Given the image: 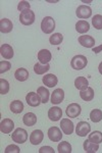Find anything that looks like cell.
<instances>
[{
  "label": "cell",
  "mask_w": 102,
  "mask_h": 153,
  "mask_svg": "<svg viewBox=\"0 0 102 153\" xmlns=\"http://www.w3.org/2000/svg\"><path fill=\"white\" fill-rule=\"evenodd\" d=\"M60 128L63 130V134L71 135L74 132V123L69 118H63L60 123Z\"/></svg>",
  "instance_id": "10"
},
{
  "label": "cell",
  "mask_w": 102,
  "mask_h": 153,
  "mask_svg": "<svg viewBox=\"0 0 102 153\" xmlns=\"http://www.w3.org/2000/svg\"><path fill=\"white\" fill-rule=\"evenodd\" d=\"M80 97H81L84 101H86V102H88V101H91L94 98V90H93V88L88 87L87 89H85V90H82L81 92H80Z\"/></svg>",
  "instance_id": "23"
},
{
  "label": "cell",
  "mask_w": 102,
  "mask_h": 153,
  "mask_svg": "<svg viewBox=\"0 0 102 153\" xmlns=\"http://www.w3.org/2000/svg\"><path fill=\"white\" fill-rule=\"evenodd\" d=\"M63 41V36L60 33H54L49 38V42H50L51 45H59V44H61Z\"/></svg>",
  "instance_id": "31"
},
{
  "label": "cell",
  "mask_w": 102,
  "mask_h": 153,
  "mask_svg": "<svg viewBox=\"0 0 102 153\" xmlns=\"http://www.w3.org/2000/svg\"><path fill=\"white\" fill-rule=\"evenodd\" d=\"M38 60L42 65H47L52 58V54L48 49H42L38 52Z\"/></svg>",
  "instance_id": "15"
},
{
  "label": "cell",
  "mask_w": 102,
  "mask_h": 153,
  "mask_svg": "<svg viewBox=\"0 0 102 153\" xmlns=\"http://www.w3.org/2000/svg\"><path fill=\"white\" fill-rule=\"evenodd\" d=\"M81 105L78 104V103H71L68 107H66V115L68 117L71 118H76L78 117L80 114H81Z\"/></svg>",
  "instance_id": "5"
},
{
  "label": "cell",
  "mask_w": 102,
  "mask_h": 153,
  "mask_svg": "<svg viewBox=\"0 0 102 153\" xmlns=\"http://www.w3.org/2000/svg\"><path fill=\"white\" fill-rule=\"evenodd\" d=\"M76 30L80 34H85L90 30V25L87 21H79L76 24Z\"/></svg>",
  "instance_id": "26"
},
{
  "label": "cell",
  "mask_w": 102,
  "mask_h": 153,
  "mask_svg": "<svg viewBox=\"0 0 102 153\" xmlns=\"http://www.w3.org/2000/svg\"><path fill=\"white\" fill-rule=\"evenodd\" d=\"M12 28H13V25H12V22L8 19H0V31L3 34H7L10 33L12 31Z\"/></svg>",
  "instance_id": "19"
},
{
  "label": "cell",
  "mask_w": 102,
  "mask_h": 153,
  "mask_svg": "<svg viewBox=\"0 0 102 153\" xmlns=\"http://www.w3.org/2000/svg\"><path fill=\"white\" fill-rule=\"evenodd\" d=\"M44 134L41 130H35L30 135V142L33 145H39L40 143L43 141Z\"/></svg>",
  "instance_id": "11"
},
{
  "label": "cell",
  "mask_w": 102,
  "mask_h": 153,
  "mask_svg": "<svg viewBox=\"0 0 102 153\" xmlns=\"http://www.w3.org/2000/svg\"><path fill=\"white\" fill-rule=\"evenodd\" d=\"M90 131L91 126L86 122H80L76 127V133L80 137H86L90 133Z\"/></svg>",
  "instance_id": "6"
},
{
  "label": "cell",
  "mask_w": 102,
  "mask_h": 153,
  "mask_svg": "<svg viewBox=\"0 0 102 153\" xmlns=\"http://www.w3.org/2000/svg\"><path fill=\"white\" fill-rule=\"evenodd\" d=\"M88 85H89V82L85 76H78V78L74 80V87L80 91L87 89L88 88Z\"/></svg>",
  "instance_id": "24"
},
{
  "label": "cell",
  "mask_w": 102,
  "mask_h": 153,
  "mask_svg": "<svg viewBox=\"0 0 102 153\" xmlns=\"http://www.w3.org/2000/svg\"><path fill=\"white\" fill-rule=\"evenodd\" d=\"M76 14L79 19H89L92 16V9L90 6L80 5L77 8Z\"/></svg>",
  "instance_id": "9"
},
{
  "label": "cell",
  "mask_w": 102,
  "mask_h": 153,
  "mask_svg": "<svg viewBox=\"0 0 102 153\" xmlns=\"http://www.w3.org/2000/svg\"><path fill=\"white\" fill-rule=\"evenodd\" d=\"M23 123L28 127H33V126L36 125L37 123V117L36 114L33 112H28L24 115L23 117Z\"/></svg>",
  "instance_id": "21"
},
{
  "label": "cell",
  "mask_w": 102,
  "mask_h": 153,
  "mask_svg": "<svg viewBox=\"0 0 102 153\" xmlns=\"http://www.w3.org/2000/svg\"><path fill=\"white\" fill-rule=\"evenodd\" d=\"M49 70H50V65L47 63V65H42V63H36L34 65V71L37 74V75H44L45 73H47Z\"/></svg>",
  "instance_id": "28"
},
{
  "label": "cell",
  "mask_w": 102,
  "mask_h": 153,
  "mask_svg": "<svg viewBox=\"0 0 102 153\" xmlns=\"http://www.w3.org/2000/svg\"><path fill=\"white\" fill-rule=\"evenodd\" d=\"M0 53H1L2 57L5 59H11L13 57V49L9 44H2L1 47H0Z\"/></svg>",
  "instance_id": "18"
},
{
  "label": "cell",
  "mask_w": 102,
  "mask_h": 153,
  "mask_svg": "<svg viewBox=\"0 0 102 153\" xmlns=\"http://www.w3.org/2000/svg\"><path fill=\"white\" fill-rule=\"evenodd\" d=\"M64 99V92L63 89H56L51 94V101L52 104H59Z\"/></svg>",
  "instance_id": "17"
},
{
  "label": "cell",
  "mask_w": 102,
  "mask_h": 153,
  "mask_svg": "<svg viewBox=\"0 0 102 153\" xmlns=\"http://www.w3.org/2000/svg\"><path fill=\"white\" fill-rule=\"evenodd\" d=\"M37 93L41 98L42 103L46 104L49 101V96H50V92L48 91V89H46L45 87H39L38 90H37Z\"/></svg>",
  "instance_id": "25"
},
{
  "label": "cell",
  "mask_w": 102,
  "mask_h": 153,
  "mask_svg": "<svg viewBox=\"0 0 102 153\" xmlns=\"http://www.w3.org/2000/svg\"><path fill=\"white\" fill-rule=\"evenodd\" d=\"M19 22L24 26H31V25H33L35 22L34 11H32L31 9H28V10L21 12V14H19Z\"/></svg>",
  "instance_id": "4"
},
{
  "label": "cell",
  "mask_w": 102,
  "mask_h": 153,
  "mask_svg": "<svg viewBox=\"0 0 102 153\" xmlns=\"http://www.w3.org/2000/svg\"><path fill=\"white\" fill-rule=\"evenodd\" d=\"M78 41L82 46H84L86 48H93L94 45H95V40H94V38L92 36H88V35L80 36Z\"/></svg>",
  "instance_id": "14"
},
{
  "label": "cell",
  "mask_w": 102,
  "mask_h": 153,
  "mask_svg": "<svg viewBox=\"0 0 102 153\" xmlns=\"http://www.w3.org/2000/svg\"><path fill=\"white\" fill-rule=\"evenodd\" d=\"M10 110L13 113H21L24 110V104L22 101L19 100H14L10 103Z\"/></svg>",
  "instance_id": "27"
},
{
  "label": "cell",
  "mask_w": 102,
  "mask_h": 153,
  "mask_svg": "<svg viewBox=\"0 0 102 153\" xmlns=\"http://www.w3.org/2000/svg\"><path fill=\"white\" fill-rule=\"evenodd\" d=\"M55 29V21L51 16H45L42 19L41 30L45 34H51Z\"/></svg>",
  "instance_id": "1"
},
{
  "label": "cell",
  "mask_w": 102,
  "mask_h": 153,
  "mask_svg": "<svg viewBox=\"0 0 102 153\" xmlns=\"http://www.w3.org/2000/svg\"><path fill=\"white\" fill-rule=\"evenodd\" d=\"M42 82L45 86H47L48 88H53L57 85V82H58V79L55 75L53 74H48V75H45L42 79Z\"/></svg>",
  "instance_id": "16"
},
{
  "label": "cell",
  "mask_w": 102,
  "mask_h": 153,
  "mask_svg": "<svg viewBox=\"0 0 102 153\" xmlns=\"http://www.w3.org/2000/svg\"><path fill=\"white\" fill-rule=\"evenodd\" d=\"M57 150L59 153H71V146L68 141L60 142L57 146Z\"/></svg>",
  "instance_id": "30"
},
{
  "label": "cell",
  "mask_w": 102,
  "mask_h": 153,
  "mask_svg": "<svg viewBox=\"0 0 102 153\" xmlns=\"http://www.w3.org/2000/svg\"><path fill=\"white\" fill-rule=\"evenodd\" d=\"M31 8V4L29 3L28 1H19V5H17V9H19L21 12H23L25 10H28V9Z\"/></svg>",
  "instance_id": "36"
},
{
  "label": "cell",
  "mask_w": 102,
  "mask_h": 153,
  "mask_svg": "<svg viewBox=\"0 0 102 153\" xmlns=\"http://www.w3.org/2000/svg\"><path fill=\"white\" fill-rule=\"evenodd\" d=\"M11 139L13 142L19 143V144H23V143L27 142L28 140V133L25 129L22 128H17V129L12 133Z\"/></svg>",
  "instance_id": "3"
},
{
  "label": "cell",
  "mask_w": 102,
  "mask_h": 153,
  "mask_svg": "<svg viewBox=\"0 0 102 153\" xmlns=\"http://www.w3.org/2000/svg\"><path fill=\"white\" fill-rule=\"evenodd\" d=\"M88 139L93 143L100 144V143H102V133L99 132V131H94L91 134H89Z\"/></svg>",
  "instance_id": "29"
},
{
  "label": "cell",
  "mask_w": 102,
  "mask_h": 153,
  "mask_svg": "<svg viewBox=\"0 0 102 153\" xmlns=\"http://www.w3.org/2000/svg\"><path fill=\"white\" fill-rule=\"evenodd\" d=\"M14 128V123L12 122L10 118H4L0 124V131L3 134H9L12 132Z\"/></svg>",
  "instance_id": "12"
},
{
  "label": "cell",
  "mask_w": 102,
  "mask_h": 153,
  "mask_svg": "<svg viewBox=\"0 0 102 153\" xmlns=\"http://www.w3.org/2000/svg\"><path fill=\"white\" fill-rule=\"evenodd\" d=\"M90 120L93 123H99L102 120V111L100 109H93L90 112Z\"/></svg>",
  "instance_id": "32"
},
{
  "label": "cell",
  "mask_w": 102,
  "mask_h": 153,
  "mask_svg": "<svg viewBox=\"0 0 102 153\" xmlns=\"http://www.w3.org/2000/svg\"><path fill=\"white\" fill-rule=\"evenodd\" d=\"M87 63H88V60H87L86 56L84 55H76L71 58V65L74 70L80 71V70H83V68H86Z\"/></svg>",
  "instance_id": "2"
},
{
  "label": "cell",
  "mask_w": 102,
  "mask_h": 153,
  "mask_svg": "<svg viewBox=\"0 0 102 153\" xmlns=\"http://www.w3.org/2000/svg\"><path fill=\"white\" fill-rule=\"evenodd\" d=\"M92 25L96 30H102V16L101 14H96L92 19Z\"/></svg>",
  "instance_id": "33"
},
{
  "label": "cell",
  "mask_w": 102,
  "mask_h": 153,
  "mask_svg": "<svg viewBox=\"0 0 102 153\" xmlns=\"http://www.w3.org/2000/svg\"><path fill=\"white\" fill-rule=\"evenodd\" d=\"M83 147H84V150L85 152L87 153H95L98 151L99 149V144H96V143H93L91 142L90 140H86L83 144Z\"/></svg>",
  "instance_id": "22"
},
{
  "label": "cell",
  "mask_w": 102,
  "mask_h": 153,
  "mask_svg": "<svg viewBox=\"0 0 102 153\" xmlns=\"http://www.w3.org/2000/svg\"><path fill=\"white\" fill-rule=\"evenodd\" d=\"M9 91V83L4 79H0V94L5 95Z\"/></svg>",
  "instance_id": "34"
},
{
  "label": "cell",
  "mask_w": 102,
  "mask_h": 153,
  "mask_svg": "<svg viewBox=\"0 0 102 153\" xmlns=\"http://www.w3.org/2000/svg\"><path fill=\"white\" fill-rule=\"evenodd\" d=\"M11 68V63L9 61H0V74H4Z\"/></svg>",
  "instance_id": "35"
},
{
  "label": "cell",
  "mask_w": 102,
  "mask_h": 153,
  "mask_svg": "<svg viewBox=\"0 0 102 153\" xmlns=\"http://www.w3.org/2000/svg\"><path fill=\"white\" fill-rule=\"evenodd\" d=\"M11 152H14V153H19V148L16 146V145H9L5 148V153H11Z\"/></svg>",
  "instance_id": "37"
},
{
  "label": "cell",
  "mask_w": 102,
  "mask_h": 153,
  "mask_svg": "<svg viewBox=\"0 0 102 153\" xmlns=\"http://www.w3.org/2000/svg\"><path fill=\"white\" fill-rule=\"evenodd\" d=\"M98 71H99V73L102 75V61H101L100 65H99V66H98Z\"/></svg>",
  "instance_id": "40"
},
{
  "label": "cell",
  "mask_w": 102,
  "mask_h": 153,
  "mask_svg": "<svg viewBox=\"0 0 102 153\" xmlns=\"http://www.w3.org/2000/svg\"><path fill=\"white\" fill-rule=\"evenodd\" d=\"M92 50H93V52H95V53H99L102 50V45L98 46V47H93Z\"/></svg>",
  "instance_id": "39"
},
{
  "label": "cell",
  "mask_w": 102,
  "mask_h": 153,
  "mask_svg": "<svg viewBox=\"0 0 102 153\" xmlns=\"http://www.w3.org/2000/svg\"><path fill=\"white\" fill-rule=\"evenodd\" d=\"M48 117L52 122H57V120H59L63 117V110H61V108L57 107V106L51 107L50 109L48 110Z\"/></svg>",
  "instance_id": "13"
},
{
  "label": "cell",
  "mask_w": 102,
  "mask_h": 153,
  "mask_svg": "<svg viewBox=\"0 0 102 153\" xmlns=\"http://www.w3.org/2000/svg\"><path fill=\"white\" fill-rule=\"evenodd\" d=\"M48 138L52 142H59L63 138V133L58 127H51L48 130Z\"/></svg>",
  "instance_id": "7"
},
{
  "label": "cell",
  "mask_w": 102,
  "mask_h": 153,
  "mask_svg": "<svg viewBox=\"0 0 102 153\" xmlns=\"http://www.w3.org/2000/svg\"><path fill=\"white\" fill-rule=\"evenodd\" d=\"M54 153V149L50 146H43L39 149V153Z\"/></svg>",
  "instance_id": "38"
},
{
  "label": "cell",
  "mask_w": 102,
  "mask_h": 153,
  "mask_svg": "<svg viewBox=\"0 0 102 153\" xmlns=\"http://www.w3.org/2000/svg\"><path fill=\"white\" fill-rule=\"evenodd\" d=\"M29 71L27 68H17L14 73V78L16 79L17 81L19 82H25L29 79Z\"/></svg>",
  "instance_id": "20"
},
{
  "label": "cell",
  "mask_w": 102,
  "mask_h": 153,
  "mask_svg": "<svg viewBox=\"0 0 102 153\" xmlns=\"http://www.w3.org/2000/svg\"><path fill=\"white\" fill-rule=\"evenodd\" d=\"M26 101L28 103V105L32 106V107H37L42 103L41 98L38 95V93L35 92H30L28 93V95L26 96Z\"/></svg>",
  "instance_id": "8"
}]
</instances>
